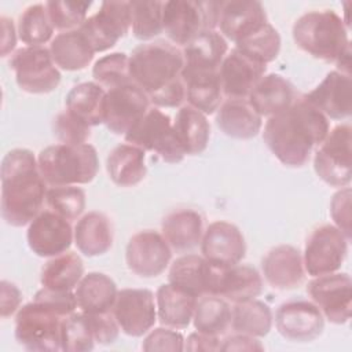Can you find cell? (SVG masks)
I'll use <instances>...</instances> for the list:
<instances>
[{"instance_id":"6da1fadb","label":"cell","mask_w":352,"mask_h":352,"mask_svg":"<svg viewBox=\"0 0 352 352\" xmlns=\"http://www.w3.org/2000/svg\"><path fill=\"white\" fill-rule=\"evenodd\" d=\"M330 131L329 118L302 96L285 111L268 117L263 140L276 160L290 168L304 166Z\"/></svg>"},{"instance_id":"7a4b0ae2","label":"cell","mask_w":352,"mask_h":352,"mask_svg":"<svg viewBox=\"0 0 352 352\" xmlns=\"http://www.w3.org/2000/svg\"><path fill=\"white\" fill-rule=\"evenodd\" d=\"M183 66V52L164 40L143 43L129 55L132 82L143 89L150 103L158 109L182 107L186 100Z\"/></svg>"},{"instance_id":"3957f363","label":"cell","mask_w":352,"mask_h":352,"mask_svg":"<svg viewBox=\"0 0 352 352\" xmlns=\"http://www.w3.org/2000/svg\"><path fill=\"white\" fill-rule=\"evenodd\" d=\"M1 217L11 227L29 226L41 212L48 184L29 148H12L1 161Z\"/></svg>"},{"instance_id":"277c9868","label":"cell","mask_w":352,"mask_h":352,"mask_svg":"<svg viewBox=\"0 0 352 352\" xmlns=\"http://www.w3.org/2000/svg\"><path fill=\"white\" fill-rule=\"evenodd\" d=\"M292 36L296 45L308 55L336 62L351 48L348 28L333 10H314L302 14L293 25Z\"/></svg>"},{"instance_id":"5b68a950","label":"cell","mask_w":352,"mask_h":352,"mask_svg":"<svg viewBox=\"0 0 352 352\" xmlns=\"http://www.w3.org/2000/svg\"><path fill=\"white\" fill-rule=\"evenodd\" d=\"M37 162L48 187L88 184L99 170L96 148L89 143L51 144L38 153Z\"/></svg>"},{"instance_id":"8992f818","label":"cell","mask_w":352,"mask_h":352,"mask_svg":"<svg viewBox=\"0 0 352 352\" xmlns=\"http://www.w3.org/2000/svg\"><path fill=\"white\" fill-rule=\"evenodd\" d=\"M223 1L168 0L164 1L162 26L169 41L186 47L204 30H216Z\"/></svg>"},{"instance_id":"52a82bcc","label":"cell","mask_w":352,"mask_h":352,"mask_svg":"<svg viewBox=\"0 0 352 352\" xmlns=\"http://www.w3.org/2000/svg\"><path fill=\"white\" fill-rule=\"evenodd\" d=\"M63 316L40 301L22 305L15 314V338L33 352H56L60 348Z\"/></svg>"},{"instance_id":"ba28073f","label":"cell","mask_w":352,"mask_h":352,"mask_svg":"<svg viewBox=\"0 0 352 352\" xmlns=\"http://www.w3.org/2000/svg\"><path fill=\"white\" fill-rule=\"evenodd\" d=\"M8 65L15 74L18 87L33 95L55 91L60 82V72L55 65L50 48L44 45H25L15 50Z\"/></svg>"},{"instance_id":"9c48e42d","label":"cell","mask_w":352,"mask_h":352,"mask_svg":"<svg viewBox=\"0 0 352 352\" xmlns=\"http://www.w3.org/2000/svg\"><path fill=\"white\" fill-rule=\"evenodd\" d=\"M124 138L144 151L155 153L168 164H179L186 157L176 138L173 121L158 107H150Z\"/></svg>"},{"instance_id":"30bf717a","label":"cell","mask_w":352,"mask_h":352,"mask_svg":"<svg viewBox=\"0 0 352 352\" xmlns=\"http://www.w3.org/2000/svg\"><path fill=\"white\" fill-rule=\"evenodd\" d=\"M352 128L340 124L329 131L314 155L318 177L331 187H346L352 179Z\"/></svg>"},{"instance_id":"8fae6325","label":"cell","mask_w":352,"mask_h":352,"mask_svg":"<svg viewBox=\"0 0 352 352\" xmlns=\"http://www.w3.org/2000/svg\"><path fill=\"white\" fill-rule=\"evenodd\" d=\"M349 239L334 224H322L307 238L302 263L309 276L337 272L348 253Z\"/></svg>"},{"instance_id":"7c38bea8","label":"cell","mask_w":352,"mask_h":352,"mask_svg":"<svg viewBox=\"0 0 352 352\" xmlns=\"http://www.w3.org/2000/svg\"><path fill=\"white\" fill-rule=\"evenodd\" d=\"M131 22L129 1H103L78 29L98 54L113 48L131 30Z\"/></svg>"},{"instance_id":"4fadbf2b","label":"cell","mask_w":352,"mask_h":352,"mask_svg":"<svg viewBox=\"0 0 352 352\" xmlns=\"http://www.w3.org/2000/svg\"><path fill=\"white\" fill-rule=\"evenodd\" d=\"M307 293L329 322L344 324L351 319L352 280L348 274L331 272L314 276L308 282Z\"/></svg>"},{"instance_id":"5bb4252c","label":"cell","mask_w":352,"mask_h":352,"mask_svg":"<svg viewBox=\"0 0 352 352\" xmlns=\"http://www.w3.org/2000/svg\"><path fill=\"white\" fill-rule=\"evenodd\" d=\"M111 312L121 331L129 337L147 334L158 320L155 296L148 289L118 290Z\"/></svg>"},{"instance_id":"9a60e30c","label":"cell","mask_w":352,"mask_h":352,"mask_svg":"<svg viewBox=\"0 0 352 352\" xmlns=\"http://www.w3.org/2000/svg\"><path fill=\"white\" fill-rule=\"evenodd\" d=\"M150 99L143 89L131 82L106 91L103 124L114 135H126L150 109Z\"/></svg>"},{"instance_id":"2e32d148","label":"cell","mask_w":352,"mask_h":352,"mask_svg":"<svg viewBox=\"0 0 352 352\" xmlns=\"http://www.w3.org/2000/svg\"><path fill=\"white\" fill-rule=\"evenodd\" d=\"M172 249L161 232L143 230L133 234L125 248L128 268L140 278L160 276L170 264Z\"/></svg>"},{"instance_id":"e0dca14e","label":"cell","mask_w":352,"mask_h":352,"mask_svg":"<svg viewBox=\"0 0 352 352\" xmlns=\"http://www.w3.org/2000/svg\"><path fill=\"white\" fill-rule=\"evenodd\" d=\"M29 249L38 257L51 258L69 250L74 241V230L65 217L52 210H41L28 226Z\"/></svg>"},{"instance_id":"ac0fdd59","label":"cell","mask_w":352,"mask_h":352,"mask_svg":"<svg viewBox=\"0 0 352 352\" xmlns=\"http://www.w3.org/2000/svg\"><path fill=\"white\" fill-rule=\"evenodd\" d=\"M274 319L278 333L294 342L314 341L324 329V316L308 300H292L280 304Z\"/></svg>"},{"instance_id":"d6986e66","label":"cell","mask_w":352,"mask_h":352,"mask_svg":"<svg viewBox=\"0 0 352 352\" xmlns=\"http://www.w3.org/2000/svg\"><path fill=\"white\" fill-rule=\"evenodd\" d=\"M221 267L208 261L202 254L186 253L169 267L168 282L199 298L216 294Z\"/></svg>"},{"instance_id":"ffe728a7","label":"cell","mask_w":352,"mask_h":352,"mask_svg":"<svg viewBox=\"0 0 352 352\" xmlns=\"http://www.w3.org/2000/svg\"><path fill=\"white\" fill-rule=\"evenodd\" d=\"M265 72L267 65L234 47L219 70L223 95L227 99H248Z\"/></svg>"},{"instance_id":"44dd1931","label":"cell","mask_w":352,"mask_h":352,"mask_svg":"<svg viewBox=\"0 0 352 352\" xmlns=\"http://www.w3.org/2000/svg\"><path fill=\"white\" fill-rule=\"evenodd\" d=\"M202 256L217 265L239 264L246 256V242L242 231L232 223L217 220L210 223L201 241Z\"/></svg>"},{"instance_id":"7402d4cb","label":"cell","mask_w":352,"mask_h":352,"mask_svg":"<svg viewBox=\"0 0 352 352\" xmlns=\"http://www.w3.org/2000/svg\"><path fill=\"white\" fill-rule=\"evenodd\" d=\"M302 98L316 107L329 120L341 121L352 113L351 76L338 70L329 72L326 77Z\"/></svg>"},{"instance_id":"603a6c76","label":"cell","mask_w":352,"mask_h":352,"mask_svg":"<svg viewBox=\"0 0 352 352\" xmlns=\"http://www.w3.org/2000/svg\"><path fill=\"white\" fill-rule=\"evenodd\" d=\"M265 23H268V18L260 1L230 0L221 3L217 28L220 34L234 44L257 32Z\"/></svg>"},{"instance_id":"cb8c5ba5","label":"cell","mask_w":352,"mask_h":352,"mask_svg":"<svg viewBox=\"0 0 352 352\" xmlns=\"http://www.w3.org/2000/svg\"><path fill=\"white\" fill-rule=\"evenodd\" d=\"M265 282L276 290L298 287L305 278L301 252L292 245H278L270 249L261 260Z\"/></svg>"},{"instance_id":"d4e9b609","label":"cell","mask_w":352,"mask_h":352,"mask_svg":"<svg viewBox=\"0 0 352 352\" xmlns=\"http://www.w3.org/2000/svg\"><path fill=\"white\" fill-rule=\"evenodd\" d=\"M183 74L219 72L228 54V43L219 30H204L183 47Z\"/></svg>"},{"instance_id":"484cf974","label":"cell","mask_w":352,"mask_h":352,"mask_svg":"<svg viewBox=\"0 0 352 352\" xmlns=\"http://www.w3.org/2000/svg\"><path fill=\"white\" fill-rule=\"evenodd\" d=\"M204 231V217L195 209H176L161 223L162 236L177 253H188L201 245Z\"/></svg>"},{"instance_id":"4316f807","label":"cell","mask_w":352,"mask_h":352,"mask_svg":"<svg viewBox=\"0 0 352 352\" xmlns=\"http://www.w3.org/2000/svg\"><path fill=\"white\" fill-rule=\"evenodd\" d=\"M297 99L293 84L276 73L264 74L248 96L249 103L261 117H272L289 109Z\"/></svg>"},{"instance_id":"83f0119b","label":"cell","mask_w":352,"mask_h":352,"mask_svg":"<svg viewBox=\"0 0 352 352\" xmlns=\"http://www.w3.org/2000/svg\"><path fill=\"white\" fill-rule=\"evenodd\" d=\"M216 124L224 135L248 140L261 132L263 117L248 99H226L216 111Z\"/></svg>"},{"instance_id":"f1b7e54d","label":"cell","mask_w":352,"mask_h":352,"mask_svg":"<svg viewBox=\"0 0 352 352\" xmlns=\"http://www.w3.org/2000/svg\"><path fill=\"white\" fill-rule=\"evenodd\" d=\"M114 232L110 219L98 210L82 214L74 226V243L80 253L96 257L107 253L113 246Z\"/></svg>"},{"instance_id":"f546056e","label":"cell","mask_w":352,"mask_h":352,"mask_svg":"<svg viewBox=\"0 0 352 352\" xmlns=\"http://www.w3.org/2000/svg\"><path fill=\"white\" fill-rule=\"evenodd\" d=\"M263 292V278L260 272L246 264L221 267L216 286V294L235 304L257 298Z\"/></svg>"},{"instance_id":"4dcf8cb0","label":"cell","mask_w":352,"mask_h":352,"mask_svg":"<svg viewBox=\"0 0 352 352\" xmlns=\"http://www.w3.org/2000/svg\"><path fill=\"white\" fill-rule=\"evenodd\" d=\"M197 301L198 298L190 293L169 282L164 283L155 293L157 318L162 326L176 330L186 329L192 322Z\"/></svg>"},{"instance_id":"1f68e13d","label":"cell","mask_w":352,"mask_h":352,"mask_svg":"<svg viewBox=\"0 0 352 352\" xmlns=\"http://www.w3.org/2000/svg\"><path fill=\"white\" fill-rule=\"evenodd\" d=\"M146 151L128 142L116 146L106 158V169L111 182L120 187L139 184L147 175Z\"/></svg>"},{"instance_id":"d6a6232c","label":"cell","mask_w":352,"mask_h":352,"mask_svg":"<svg viewBox=\"0 0 352 352\" xmlns=\"http://www.w3.org/2000/svg\"><path fill=\"white\" fill-rule=\"evenodd\" d=\"M117 293L116 282L103 272L85 274L74 289L77 307L85 314L110 312Z\"/></svg>"},{"instance_id":"836d02e7","label":"cell","mask_w":352,"mask_h":352,"mask_svg":"<svg viewBox=\"0 0 352 352\" xmlns=\"http://www.w3.org/2000/svg\"><path fill=\"white\" fill-rule=\"evenodd\" d=\"M51 56L59 70H82L94 60L95 51L80 29L59 32L50 44Z\"/></svg>"},{"instance_id":"e575fe53","label":"cell","mask_w":352,"mask_h":352,"mask_svg":"<svg viewBox=\"0 0 352 352\" xmlns=\"http://www.w3.org/2000/svg\"><path fill=\"white\" fill-rule=\"evenodd\" d=\"M173 129L186 155H198L206 150L210 124L199 110L190 104L182 106L175 116Z\"/></svg>"},{"instance_id":"d590c367","label":"cell","mask_w":352,"mask_h":352,"mask_svg":"<svg viewBox=\"0 0 352 352\" xmlns=\"http://www.w3.org/2000/svg\"><path fill=\"white\" fill-rule=\"evenodd\" d=\"M186 85L187 104L205 116L217 111L223 103V88L219 72H201L182 76Z\"/></svg>"},{"instance_id":"8d00e7d4","label":"cell","mask_w":352,"mask_h":352,"mask_svg":"<svg viewBox=\"0 0 352 352\" xmlns=\"http://www.w3.org/2000/svg\"><path fill=\"white\" fill-rule=\"evenodd\" d=\"M106 89L95 81L74 85L66 95V110L87 122L89 126L103 124V102Z\"/></svg>"},{"instance_id":"74e56055","label":"cell","mask_w":352,"mask_h":352,"mask_svg":"<svg viewBox=\"0 0 352 352\" xmlns=\"http://www.w3.org/2000/svg\"><path fill=\"white\" fill-rule=\"evenodd\" d=\"M84 276V263L74 252H65L48 258L43 265L40 282L52 290H74Z\"/></svg>"},{"instance_id":"f35d334b","label":"cell","mask_w":352,"mask_h":352,"mask_svg":"<svg viewBox=\"0 0 352 352\" xmlns=\"http://www.w3.org/2000/svg\"><path fill=\"white\" fill-rule=\"evenodd\" d=\"M274 322L268 304L257 298L235 302L231 312V329L234 333L248 334L256 338L265 337Z\"/></svg>"},{"instance_id":"ab89813d","label":"cell","mask_w":352,"mask_h":352,"mask_svg":"<svg viewBox=\"0 0 352 352\" xmlns=\"http://www.w3.org/2000/svg\"><path fill=\"white\" fill-rule=\"evenodd\" d=\"M232 307L220 296H204L197 301L192 316L195 330L210 336L221 337L231 327Z\"/></svg>"},{"instance_id":"60d3db41","label":"cell","mask_w":352,"mask_h":352,"mask_svg":"<svg viewBox=\"0 0 352 352\" xmlns=\"http://www.w3.org/2000/svg\"><path fill=\"white\" fill-rule=\"evenodd\" d=\"M18 38L32 47V45H44L52 40L54 26L48 16L45 4L36 3L28 6L18 19Z\"/></svg>"},{"instance_id":"b9f144b4","label":"cell","mask_w":352,"mask_h":352,"mask_svg":"<svg viewBox=\"0 0 352 352\" xmlns=\"http://www.w3.org/2000/svg\"><path fill=\"white\" fill-rule=\"evenodd\" d=\"M131 3V30L135 38L140 41H150L164 33L162 8L164 1L142 0Z\"/></svg>"},{"instance_id":"7bdbcfd3","label":"cell","mask_w":352,"mask_h":352,"mask_svg":"<svg viewBox=\"0 0 352 352\" xmlns=\"http://www.w3.org/2000/svg\"><path fill=\"white\" fill-rule=\"evenodd\" d=\"M92 77L106 91L131 84L129 55L124 52H111L99 58L92 67Z\"/></svg>"},{"instance_id":"ee69618b","label":"cell","mask_w":352,"mask_h":352,"mask_svg":"<svg viewBox=\"0 0 352 352\" xmlns=\"http://www.w3.org/2000/svg\"><path fill=\"white\" fill-rule=\"evenodd\" d=\"M95 337L87 314L73 312L63 318L60 329V348L66 352H88L95 346Z\"/></svg>"},{"instance_id":"f6af8a7d","label":"cell","mask_w":352,"mask_h":352,"mask_svg":"<svg viewBox=\"0 0 352 352\" xmlns=\"http://www.w3.org/2000/svg\"><path fill=\"white\" fill-rule=\"evenodd\" d=\"M235 48L263 62L264 65L275 60L280 51L279 32L268 22L257 32L235 44Z\"/></svg>"},{"instance_id":"bcb514c9","label":"cell","mask_w":352,"mask_h":352,"mask_svg":"<svg viewBox=\"0 0 352 352\" xmlns=\"http://www.w3.org/2000/svg\"><path fill=\"white\" fill-rule=\"evenodd\" d=\"M45 204L50 210L58 213L66 220H77L85 209V191L77 186L48 187Z\"/></svg>"},{"instance_id":"7dc6e473","label":"cell","mask_w":352,"mask_h":352,"mask_svg":"<svg viewBox=\"0 0 352 352\" xmlns=\"http://www.w3.org/2000/svg\"><path fill=\"white\" fill-rule=\"evenodd\" d=\"M44 4L54 29L59 32L78 29L88 18V10L92 6L91 1L73 0H51Z\"/></svg>"},{"instance_id":"c3c4849f","label":"cell","mask_w":352,"mask_h":352,"mask_svg":"<svg viewBox=\"0 0 352 352\" xmlns=\"http://www.w3.org/2000/svg\"><path fill=\"white\" fill-rule=\"evenodd\" d=\"M52 132L63 144H84L91 138V126L66 109L55 116Z\"/></svg>"},{"instance_id":"681fc988","label":"cell","mask_w":352,"mask_h":352,"mask_svg":"<svg viewBox=\"0 0 352 352\" xmlns=\"http://www.w3.org/2000/svg\"><path fill=\"white\" fill-rule=\"evenodd\" d=\"M184 337L180 331L172 327L161 326L151 329L147 334H144L142 349L146 352L155 351H170L180 352L184 351Z\"/></svg>"},{"instance_id":"f907efd6","label":"cell","mask_w":352,"mask_h":352,"mask_svg":"<svg viewBox=\"0 0 352 352\" xmlns=\"http://www.w3.org/2000/svg\"><path fill=\"white\" fill-rule=\"evenodd\" d=\"M33 300L48 305L63 318L72 315L78 308L73 290H52L48 287H41L36 292Z\"/></svg>"},{"instance_id":"816d5d0a","label":"cell","mask_w":352,"mask_h":352,"mask_svg":"<svg viewBox=\"0 0 352 352\" xmlns=\"http://www.w3.org/2000/svg\"><path fill=\"white\" fill-rule=\"evenodd\" d=\"M351 187L340 188L330 201V216L334 226L342 231V234L351 241Z\"/></svg>"},{"instance_id":"f5cc1de1","label":"cell","mask_w":352,"mask_h":352,"mask_svg":"<svg viewBox=\"0 0 352 352\" xmlns=\"http://www.w3.org/2000/svg\"><path fill=\"white\" fill-rule=\"evenodd\" d=\"M87 318L98 344L109 345L118 338L121 329L111 311L104 314H87Z\"/></svg>"},{"instance_id":"db71d44e","label":"cell","mask_w":352,"mask_h":352,"mask_svg":"<svg viewBox=\"0 0 352 352\" xmlns=\"http://www.w3.org/2000/svg\"><path fill=\"white\" fill-rule=\"evenodd\" d=\"M22 302V293L19 287L10 282L3 279L0 282V315L3 319L12 316L18 312Z\"/></svg>"},{"instance_id":"11a10c76","label":"cell","mask_w":352,"mask_h":352,"mask_svg":"<svg viewBox=\"0 0 352 352\" xmlns=\"http://www.w3.org/2000/svg\"><path fill=\"white\" fill-rule=\"evenodd\" d=\"M221 349L220 337L195 330L184 340V351L190 352H217Z\"/></svg>"},{"instance_id":"9f6ffc18","label":"cell","mask_w":352,"mask_h":352,"mask_svg":"<svg viewBox=\"0 0 352 352\" xmlns=\"http://www.w3.org/2000/svg\"><path fill=\"white\" fill-rule=\"evenodd\" d=\"M264 346L258 341V338L248 336V334H241V333H234L232 336L221 340V349L220 351H263Z\"/></svg>"},{"instance_id":"6f0895ef","label":"cell","mask_w":352,"mask_h":352,"mask_svg":"<svg viewBox=\"0 0 352 352\" xmlns=\"http://www.w3.org/2000/svg\"><path fill=\"white\" fill-rule=\"evenodd\" d=\"M1 56H11L15 52L18 30L14 21L8 16H1Z\"/></svg>"}]
</instances>
